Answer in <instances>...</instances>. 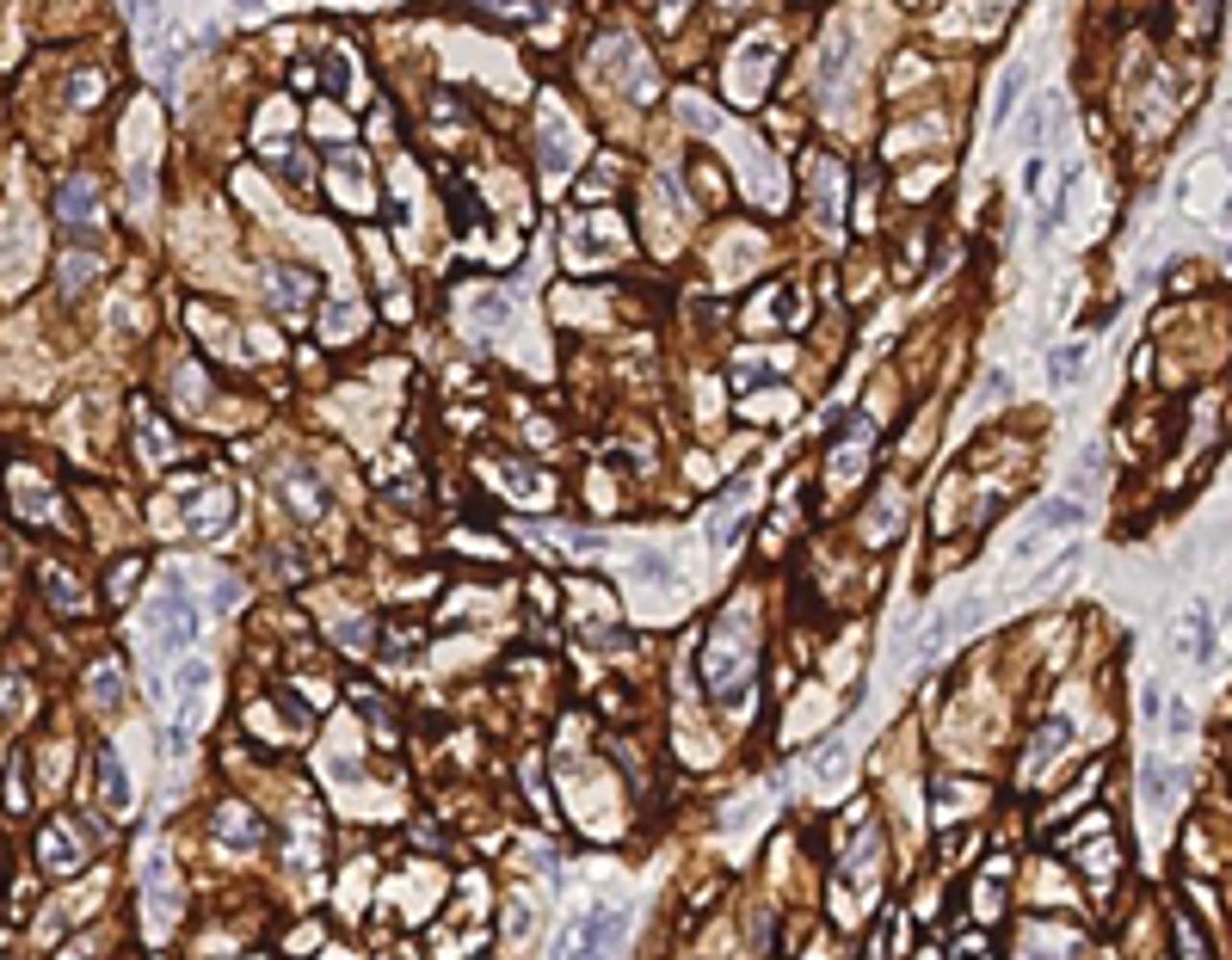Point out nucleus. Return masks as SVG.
Returning <instances> with one entry per match:
<instances>
[{
    "label": "nucleus",
    "instance_id": "e433bc0d",
    "mask_svg": "<svg viewBox=\"0 0 1232 960\" xmlns=\"http://www.w3.org/2000/svg\"><path fill=\"white\" fill-rule=\"evenodd\" d=\"M7 812H25V758H12L7 770Z\"/></svg>",
    "mask_w": 1232,
    "mask_h": 960
},
{
    "label": "nucleus",
    "instance_id": "6ab92c4d",
    "mask_svg": "<svg viewBox=\"0 0 1232 960\" xmlns=\"http://www.w3.org/2000/svg\"><path fill=\"white\" fill-rule=\"evenodd\" d=\"M43 591H50V610H62V616H81V610H86V585H81V579H68V573L56 567V560L43 567Z\"/></svg>",
    "mask_w": 1232,
    "mask_h": 960
},
{
    "label": "nucleus",
    "instance_id": "58836bf2",
    "mask_svg": "<svg viewBox=\"0 0 1232 960\" xmlns=\"http://www.w3.org/2000/svg\"><path fill=\"white\" fill-rule=\"evenodd\" d=\"M320 333H327V339H351V333H358V308H333Z\"/></svg>",
    "mask_w": 1232,
    "mask_h": 960
},
{
    "label": "nucleus",
    "instance_id": "a878e982",
    "mask_svg": "<svg viewBox=\"0 0 1232 960\" xmlns=\"http://www.w3.org/2000/svg\"><path fill=\"white\" fill-rule=\"evenodd\" d=\"M733 68H740V81H733V86H740V99H758V68L770 74V43H746Z\"/></svg>",
    "mask_w": 1232,
    "mask_h": 960
},
{
    "label": "nucleus",
    "instance_id": "f3484780",
    "mask_svg": "<svg viewBox=\"0 0 1232 960\" xmlns=\"http://www.w3.org/2000/svg\"><path fill=\"white\" fill-rule=\"evenodd\" d=\"M266 290H277V302H284V315H290V320H302L308 295H315V277L290 271V265H272V271H266Z\"/></svg>",
    "mask_w": 1232,
    "mask_h": 960
},
{
    "label": "nucleus",
    "instance_id": "f257e3e1",
    "mask_svg": "<svg viewBox=\"0 0 1232 960\" xmlns=\"http://www.w3.org/2000/svg\"><path fill=\"white\" fill-rule=\"evenodd\" d=\"M752 659H758V628H752V603H727L722 616H715V634H709V659H702V671H709V690L722 696L727 708L746 702V690H752Z\"/></svg>",
    "mask_w": 1232,
    "mask_h": 960
},
{
    "label": "nucleus",
    "instance_id": "ea45409f",
    "mask_svg": "<svg viewBox=\"0 0 1232 960\" xmlns=\"http://www.w3.org/2000/svg\"><path fill=\"white\" fill-rule=\"evenodd\" d=\"M333 641H345V646H370V641H376V622H345V628H333Z\"/></svg>",
    "mask_w": 1232,
    "mask_h": 960
},
{
    "label": "nucleus",
    "instance_id": "79ce46f5",
    "mask_svg": "<svg viewBox=\"0 0 1232 960\" xmlns=\"http://www.w3.org/2000/svg\"><path fill=\"white\" fill-rule=\"evenodd\" d=\"M1017 86H1023V68H1010L1005 81H999V105H992L999 117H1010V99H1017Z\"/></svg>",
    "mask_w": 1232,
    "mask_h": 960
},
{
    "label": "nucleus",
    "instance_id": "bb28decb",
    "mask_svg": "<svg viewBox=\"0 0 1232 960\" xmlns=\"http://www.w3.org/2000/svg\"><path fill=\"white\" fill-rule=\"evenodd\" d=\"M351 702H358V714L370 720L376 727V738H383V745H394V720H389V702L376 696V690H364V684H351Z\"/></svg>",
    "mask_w": 1232,
    "mask_h": 960
},
{
    "label": "nucleus",
    "instance_id": "9d476101",
    "mask_svg": "<svg viewBox=\"0 0 1232 960\" xmlns=\"http://www.w3.org/2000/svg\"><path fill=\"white\" fill-rule=\"evenodd\" d=\"M1078 524H1084V505H1078V499H1048V505L1035 511V524L1017 536V560H1030L1048 536H1060V529H1078Z\"/></svg>",
    "mask_w": 1232,
    "mask_h": 960
},
{
    "label": "nucleus",
    "instance_id": "c85d7f7f",
    "mask_svg": "<svg viewBox=\"0 0 1232 960\" xmlns=\"http://www.w3.org/2000/svg\"><path fill=\"white\" fill-rule=\"evenodd\" d=\"M1054 751H1066V720H1048V727H1041V738L1030 745V776H1035V770H1048Z\"/></svg>",
    "mask_w": 1232,
    "mask_h": 960
},
{
    "label": "nucleus",
    "instance_id": "423d86ee",
    "mask_svg": "<svg viewBox=\"0 0 1232 960\" xmlns=\"http://www.w3.org/2000/svg\"><path fill=\"white\" fill-rule=\"evenodd\" d=\"M7 493H12V505H19V524H32V529H68L62 517H56V511H62V505H56V493L32 475V468H12Z\"/></svg>",
    "mask_w": 1232,
    "mask_h": 960
},
{
    "label": "nucleus",
    "instance_id": "72a5a7b5",
    "mask_svg": "<svg viewBox=\"0 0 1232 960\" xmlns=\"http://www.w3.org/2000/svg\"><path fill=\"white\" fill-rule=\"evenodd\" d=\"M19 702H32V690H25V677H7V684H0V720L19 714Z\"/></svg>",
    "mask_w": 1232,
    "mask_h": 960
},
{
    "label": "nucleus",
    "instance_id": "4be33fe9",
    "mask_svg": "<svg viewBox=\"0 0 1232 960\" xmlns=\"http://www.w3.org/2000/svg\"><path fill=\"white\" fill-rule=\"evenodd\" d=\"M216 837H228V844H259V819H247V807H216Z\"/></svg>",
    "mask_w": 1232,
    "mask_h": 960
},
{
    "label": "nucleus",
    "instance_id": "cd10ccee",
    "mask_svg": "<svg viewBox=\"0 0 1232 960\" xmlns=\"http://www.w3.org/2000/svg\"><path fill=\"white\" fill-rule=\"evenodd\" d=\"M99 271H106V265H99L93 246H86V253H68V259H62V290H68V295H81Z\"/></svg>",
    "mask_w": 1232,
    "mask_h": 960
},
{
    "label": "nucleus",
    "instance_id": "393cba45",
    "mask_svg": "<svg viewBox=\"0 0 1232 960\" xmlns=\"http://www.w3.org/2000/svg\"><path fill=\"white\" fill-rule=\"evenodd\" d=\"M844 62H850V32H832L826 56H819V93H832V86L844 81Z\"/></svg>",
    "mask_w": 1232,
    "mask_h": 960
},
{
    "label": "nucleus",
    "instance_id": "4468645a",
    "mask_svg": "<svg viewBox=\"0 0 1232 960\" xmlns=\"http://www.w3.org/2000/svg\"><path fill=\"white\" fill-rule=\"evenodd\" d=\"M210 684H216L210 659H192L179 677H173V702H179V720H198V714H203V696H210Z\"/></svg>",
    "mask_w": 1232,
    "mask_h": 960
},
{
    "label": "nucleus",
    "instance_id": "7ed1b4c3",
    "mask_svg": "<svg viewBox=\"0 0 1232 960\" xmlns=\"http://www.w3.org/2000/svg\"><path fill=\"white\" fill-rule=\"evenodd\" d=\"M623 924H628V911H623V905H598V911H585V918L561 936L555 960H616Z\"/></svg>",
    "mask_w": 1232,
    "mask_h": 960
},
{
    "label": "nucleus",
    "instance_id": "20e7f679",
    "mask_svg": "<svg viewBox=\"0 0 1232 960\" xmlns=\"http://www.w3.org/2000/svg\"><path fill=\"white\" fill-rule=\"evenodd\" d=\"M179 505H185V529L192 536H223L234 524V493L216 480H179Z\"/></svg>",
    "mask_w": 1232,
    "mask_h": 960
},
{
    "label": "nucleus",
    "instance_id": "2eb2a0df",
    "mask_svg": "<svg viewBox=\"0 0 1232 960\" xmlns=\"http://www.w3.org/2000/svg\"><path fill=\"white\" fill-rule=\"evenodd\" d=\"M974 622H980V603H956V610H943V616H936L931 628H924L918 653H924V659H936V653H943V646H949V641H956V634H961V628H974Z\"/></svg>",
    "mask_w": 1232,
    "mask_h": 960
},
{
    "label": "nucleus",
    "instance_id": "9b49d317",
    "mask_svg": "<svg viewBox=\"0 0 1232 960\" xmlns=\"http://www.w3.org/2000/svg\"><path fill=\"white\" fill-rule=\"evenodd\" d=\"M37 862L50 868V875H75V868L86 862V844L75 837V825H68V819L43 825V837H37Z\"/></svg>",
    "mask_w": 1232,
    "mask_h": 960
},
{
    "label": "nucleus",
    "instance_id": "c9c22d12",
    "mask_svg": "<svg viewBox=\"0 0 1232 960\" xmlns=\"http://www.w3.org/2000/svg\"><path fill=\"white\" fill-rule=\"evenodd\" d=\"M697 191H702V198H709V203H722V198H727V179H722V173L709 167V160H697Z\"/></svg>",
    "mask_w": 1232,
    "mask_h": 960
},
{
    "label": "nucleus",
    "instance_id": "39448f33",
    "mask_svg": "<svg viewBox=\"0 0 1232 960\" xmlns=\"http://www.w3.org/2000/svg\"><path fill=\"white\" fill-rule=\"evenodd\" d=\"M154 641L167 646V653H179V646H192V634H198V603H192V591H185L179 579H167L160 585V597H154Z\"/></svg>",
    "mask_w": 1232,
    "mask_h": 960
},
{
    "label": "nucleus",
    "instance_id": "5701e85b",
    "mask_svg": "<svg viewBox=\"0 0 1232 960\" xmlns=\"http://www.w3.org/2000/svg\"><path fill=\"white\" fill-rule=\"evenodd\" d=\"M99 788H106V812H130V782L111 751H99Z\"/></svg>",
    "mask_w": 1232,
    "mask_h": 960
},
{
    "label": "nucleus",
    "instance_id": "7c9ffc66",
    "mask_svg": "<svg viewBox=\"0 0 1232 960\" xmlns=\"http://www.w3.org/2000/svg\"><path fill=\"white\" fill-rule=\"evenodd\" d=\"M86 690H93V702H99V708H111V702H117V690H124V671H117L111 659H106V665H93Z\"/></svg>",
    "mask_w": 1232,
    "mask_h": 960
},
{
    "label": "nucleus",
    "instance_id": "412c9836",
    "mask_svg": "<svg viewBox=\"0 0 1232 960\" xmlns=\"http://www.w3.org/2000/svg\"><path fill=\"white\" fill-rule=\"evenodd\" d=\"M844 776H850V745H844V738H832V745L819 751V763H814V788H819V794H832Z\"/></svg>",
    "mask_w": 1232,
    "mask_h": 960
},
{
    "label": "nucleus",
    "instance_id": "b1692460",
    "mask_svg": "<svg viewBox=\"0 0 1232 960\" xmlns=\"http://www.w3.org/2000/svg\"><path fill=\"white\" fill-rule=\"evenodd\" d=\"M1171 794H1177V776H1171V770H1158V763H1147V770H1140V801H1147V812H1152V819L1171 807Z\"/></svg>",
    "mask_w": 1232,
    "mask_h": 960
},
{
    "label": "nucleus",
    "instance_id": "aec40b11",
    "mask_svg": "<svg viewBox=\"0 0 1232 960\" xmlns=\"http://www.w3.org/2000/svg\"><path fill=\"white\" fill-rule=\"evenodd\" d=\"M1183 653H1190L1196 665L1214 659V616H1208V603H1196V610L1183 616Z\"/></svg>",
    "mask_w": 1232,
    "mask_h": 960
},
{
    "label": "nucleus",
    "instance_id": "a211bd4d",
    "mask_svg": "<svg viewBox=\"0 0 1232 960\" xmlns=\"http://www.w3.org/2000/svg\"><path fill=\"white\" fill-rule=\"evenodd\" d=\"M567 160H574V129H561V111H549L542 117V167H549V179L574 173Z\"/></svg>",
    "mask_w": 1232,
    "mask_h": 960
},
{
    "label": "nucleus",
    "instance_id": "4c0bfd02",
    "mask_svg": "<svg viewBox=\"0 0 1232 960\" xmlns=\"http://www.w3.org/2000/svg\"><path fill=\"white\" fill-rule=\"evenodd\" d=\"M635 579H641V585H666V579H672V567H666L659 554H641V560H635Z\"/></svg>",
    "mask_w": 1232,
    "mask_h": 960
},
{
    "label": "nucleus",
    "instance_id": "ddd939ff",
    "mask_svg": "<svg viewBox=\"0 0 1232 960\" xmlns=\"http://www.w3.org/2000/svg\"><path fill=\"white\" fill-rule=\"evenodd\" d=\"M801 320V295L795 284H770L752 295V327H795Z\"/></svg>",
    "mask_w": 1232,
    "mask_h": 960
},
{
    "label": "nucleus",
    "instance_id": "a19ab883",
    "mask_svg": "<svg viewBox=\"0 0 1232 960\" xmlns=\"http://www.w3.org/2000/svg\"><path fill=\"white\" fill-rule=\"evenodd\" d=\"M315 942H320V924H302V929H296V936H290V942H284V954H290V960H302L308 948H315Z\"/></svg>",
    "mask_w": 1232,
    "mask_h": 960
},
{
    "label": "nucleus",
    "instance_id": "f704fd0d",
    "mask_svg": "<svg viewBox=\"0 0 1232 960\" xmlns=\"http://www.w3.org/2000/svg\"><path fill=\"white\" fill-rule=\"evenodd\" d=\"M857 475H863V450H857V443H844V450L832 456V480H857Z\"/></svg>",
    "mask_w": 1232,
    "mask_h": 960
},
{
    "label": "nucleus",
    "instance_id": "2f4dec72",
    "mask_svg": "<svg viewBox=\"0 0 1232 960\" xmlns=\"http://www.w3.org/2000/svg\"><path fill=\"white\" fill-rule=\"evenodd\" d=\"M136 579H142V560H136V554H124V560H117V567H111V579H106V591H111V597H117V603H124V597H130V591H136Z\"/></svg>",
    "mask_w": 1232,
    "mask_h": 960
},
{
    "label": "nucleus",
    "instance_id": "f8f14e48",
    "mask_svg": "<svg viewBox=\"0 0 1232 960\" xmlns=\"http://www.w3.org/2000/svg\"><path fill=\"white\" fill-rule=\"evenodd\" d=\"M56 216H62L68 228H93L99 222V185L86 179V173L62 179V191H56Z\"/></svg>",
    "mask_w": 1232,
    "mask_h": 960
},
{
    "label": "nucleus",
    "instance_id": "0eeeda50",
    "mask_svg": "<svg viewBox=\"0 0 1232 960\" xmlns=\"http://www.w3.org/2000/svg\"><path fill=\"white\" fill-rule=\"evenodd\" d=\"M752 493H758V480H752V475H733V480L722 486V499L709 505V542H715V549H733V536H740V524H746V505H752Z\"/></svg>",
    "mask_w": 1232,
    "mask_h": 960
},
{
    "label": "nucleus",
    "instance_id": "f03ea898",
    "mask_svg": "<svg viewBox=\"0 0 1232 960\" xmlns=\"http://www.w3.org/2000/svg\"><path fill=\"white\" fill-rule=\"evenodd\" d=\"M561 253L574 271H598V265H616L628 253V228L616 222L610 210H585V216H567L561 228Z\"/></svg>",
    "mask_w": 1232,
    "mask_h": 960
},
{
    "label": "nucleus",
    "instance_id": "1a4fd4ad",
    "mask_svg": "<svg viewBox=\"0 0 1232 960\" xmlns=\"http://www.w3.org/2000/svg\"><path fill=\"white\" fill-rule=\"evenodd\" d=\"M839 191H844V173L832 154H808V203H814V222L819 228H839Z\"/></svg>",
    "mask_w": 1232,
    "mask_h": 960
},
{
    "label": "nucleus",
    "instance_id": "473e14b6",
    "mask_svg": "<svg viewBox=\"0 0 1232 960\" xmlns=\"http://www.w3.org/2000/svg\"><path fill=\"white\" fill-rule=\"evenodd\" d=\"M450 210H457V228H475V222H481V198H475V191H462V185H450Z\"/></svg>",
    "mask_w": 1232,
    "mask_h": 960
},
{
    "label": "nucleus",
    "instance_id": "dca6fc26",
    "mask_svg": "<svg viewBox=\"0 0 1232 960\" xmlns=\"http://www.w3.org/2000/svg\"><path fill=\"white\" fill-rule=\"evenodd\" d=\"M136 450H142V462H149V468H167L173 462V432L160 425V412H149V407H136Z\"/></svg>",
    "mask_w": 1232,
    "mask_h": 960
},
{
    "label": "nucleus",
    "instance_id": "c756f323",
    "mask_svg": "<svg viewBox=\"0 0 1232 960\" xmlns=\"http://www.w3.org/2000/svg\"><path fill=\"white\" fill-rule=\"evenodd\" d=\"M1078 376H1084V345L1073 339V345H1060L1048 358V382H1078Z\"/></svg>",
    "mask_w": 1232,
    "mask_h": 960
},
{
    "label": "nucleus",
    "instance_id": "6e6552de",
    "mask_svg": "<svg viewBox=\"0 0 1232 960\" xmlns=\"http://www.w3.org/2000/svg\"><path fill=\"white\" fill-rule=\"evenodd\" d=\"M272 493L284 499V505L296 511L302 524H315V517L327 511V493H320V475H315V468H308V462H290V468H277Z\"/></svg>",
    "mask_w": 1232,
    "mask_h": 960
}]
</instances>
